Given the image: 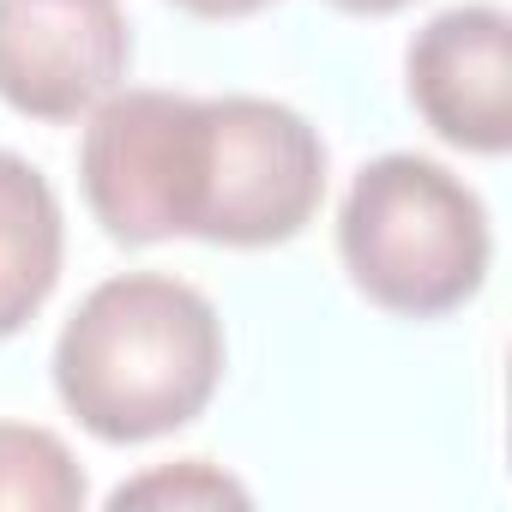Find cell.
I'll return each instance as SVG.
<instances>
[{
    "label": "cell",
    "instance_id": "1",
    "mask_svg": "<svg viewBox=\"0 0 512 512\" xmlns=\"http://www.w3.org/2000/svg\"><path fill=\"white\" fill-rule=\"evenodd\" d=\"M223 380L217 308L163 272L97 284L55 344V392L109 446L187 428Z\"/></svg>",
    "mask_w": 512,
    "mask_h": 512
},
{
    "label": "cell",
    "instance_id": "2",
    "mask_svg": "<svg viewBox=\"0 0 512 512\" xmlns=\"http://www.w3.org/2000/svg\"><path fill=\"white\" fill-rule=\"evenodd\" d=\"M338 253L350 284L404 320H440L464 308L494 260L482 199L434 157H374L338 211Z\"/></svg>",
    "mask_w": 512,
    "mask_h": 512
},
{
    "label": "cell",
    "instance_id": "3",
    "mask_svg": "<svg viewBox=\"0 0 512 512\" xmlns=\"http://www.w3.org/2000/svg\"><path fill=\"white\" fill-rule=\"evenodd\" d=\"M326 199L320 133L272 97H187L175 151V235L217 247L296 241Z\"/></svg>",
    "mask_w": 512,
    "mask_h": 512
},
{
    "label": "cell",
    "instance_id": "4",
    "mask_svg": "<svg viewBox=\"0 0 512 512\" xmlns=\"http://www.w3.org/2000/svg\"><path fill=\"white\" fill-rule=\"evenodd\" d=\"M133 37L115 0H0V103L79 121L127 73Z\"/></svg>",
    "mask_w": 512,
    "mask_h": 512
},
{
    "label": "cell",
    "instance_id": "5",
    "mask_svg": "<svg viewBox=\"0 0 512 512\" xmlns=\"http://www.w3.org/2000/svg\"><path fill=\"white\" fill-rule=\"evenodd\" d=\"M187 97L175 91H109L79 145V181L91 217L127 241L151 247L175 235V151Z\"/></svg>",
    "mask_w": 512,
    "mask_h": 512
},
{
    "label": "cell",
    "instance_id": "6",
    "mask_svg": "<svg viewBox=\"0 0 512 512\" xmlns=\"http://www.w3.org/2000/svg\"><path fill=\"white\" fill-rule=\"evenodd\" d=\"M404 79L410 103L446 145L476 157L512 145V25L500 7L434 13L404 55Z\"/></svg>",
    "mask_w": 512,
    "mask_h": 512
},
{
    "label": "cell",
    "instance_id": "7",
    "mask_svg": "<svg viewBox=\"0 0 512 512\" xmlns=\"http://www.w3.org/2000/svg\"><path fill=\"white\" fill-rule=\"evenodd\" d=\"M61 199L37 163L0 151V338L25 332L61 284Z\"/></svg>",
    "mask_w": 512,
    "mask_h": 512
},
{
    "label": "cell",
    "instance_id": "8",
    "mask_svg": "<svg viewBox=\"0 0 512 512\" xmlns=\"http://www.w3.org/2000/svg\"><path fill=\"white\" fill-rule=\"evenodd\" d=\"M0 506L13 512H73L85 506V470L67 440L31 422H0Z\"/></svg>",
    "mask_w": 512,
    "mask_h": 512
},
{
    "label": "cell",
    "instance_id": "9",
    "mask_svg": "<svg viewBox=\"0 0 512 512\" xmlns=\"http://www.w3.org/2000/svg\"><path fill=\"white\" fill-rule=\"evenodd\" d=\"M223 500H229V506H247V488H241L235 476L211 470L205 458H187V464L151 470V476L121 482V488L109 494L115 512H127V506H223Z\"/></svg>",
    "mask_w": 512,
    "mask_h": 512
},
{
    "label": "cell",
    "instance_id": "10",
    "mask_svg": "<svg viewBox=\"0 0 512 512\" xmlns=\"http://www.w3.org/2000/svg\"><path fill=\"white\" fill-rule=\"evenodd\" d=\"M175 7H187V13H199V19H247V13L272 7V0H175Z\"/></svg>",
    "mask_w": 512,
    "mask_h": 512
},
{
    "label": "cell",
    "instance_id": "11",
    "mask_svg": "<svg viewBox=\"0 0 512 512\" xmlns=\"http://www.w3.org/2000/svg\"><path fill=\"white\" fill-rule=\"evenodd\" d=\"M338 13H356V19H386V13H398V7H410V0H332Z\"/></svg>",
    "mask_w": 512,
    "mask_h": 512
}]
</instances>
